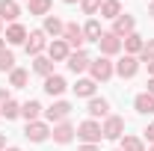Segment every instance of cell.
I'll return each instance as SVG.
<instances>
[{
  "mask_svg": "<svg viewBox=\"0 0 154 151\" xmlns=\"http://www.w3.org/2000/svg\"><path fill=\"white\" fill-rule=\"evenodd\" d=\"M77 139H80L83 145H98V142L104 139L101 122H95V119H86V122H80V125H77Z\"/></svg>",
  "mask_w": 154,
  "mask_h": 151,
  "instance_id": "cell-1",
  "label": "cell"
},
{
  "mask_svg": "<svg viewBox=\"0 0 154 151\" xmlns=\"http://www.w3.org/2000/svg\"><path fill=\"white\" fill-rule=\"evenodd\" d=\"M89 74H92L95 83H107V80L116 74V62H110V57H98V59H92V65H89Z\"/></svg>",
  "mask_w": 154,
  "mask_h": 151,
  "instance_id": "cell-2",
  "label": "cell"
},
{
  "mask_svg": "<svg viewBox=\"0 0 154 151\" xmlns=\"http://www.w3.org/2000/svg\"><path fill=\"white\" fill-rule=\"evenodd\" d=\"M62 39L71 51H83L86 39H83V27H77L74 21H65V30H62Z\"/></svg>",
  "mask_w": 154,
  "mask_h": 151,
  "instance_id": "cell-3",
  "label": "cell"
},
{
  "mask_svg": "<svg viewBox=\"0 0 154 151\" xmlns=\"http://www.w3.org/2000/svg\"><path fill=\"white\" fill-rule=\"evenodd\" d=\"M71 104L68 101H54L48 110H45V119L51 122V125H59V122H68V116H71Z\"/></svg>",
  "mask_w": 154,
  "mask_h": 151,
  "instance_id": "cell-4",
  "label": "cell"
},
{
  "mask_svg": "<svg viewBox=\"0 0 154 151\" xmlns=\"http://www.w3.org/2000/svg\"><path fill=\"white\" fill-rule=\"evenodd\" d=\"M24 48H27L30 57H42V51H48V36H45V30H33V33H27Z\"/></svg>",
  "mask_w": 154,
  "mask_h": 151,
  "instance_id": "cell-5",
  "label": "cell"
},
{
  "mask_svg": "<svg viewBox=\"0 0 154 151\" xmlns=\"http://www.w3.org/2000/svg\"><path fill=\"white\" fill-rule=\"evenodd\" d=\"M101 131H104V139H122L125 136V119L122 116H107Z\"/></svg>",
  "mask_w": 154,
  "mask_h": 151,
  "instance_id": "cell-6",
  "label": "cell"
},
{
  "mask_svg": "<svg viewBox=\"0 0 154 151\" xmlns=\"http://www.w3.org/2000/svg\"><path fill=\"white\" fill-rule=\"evenodd\" d=\"M65 65H68V71H71V74H83V71H89L92 59H89L86 51H71V57L65 59Z\"/></svg>",
  "mask_w": 154,
  "mask_h": 151,
  "instance_id": "cell-7",
  "label": "cell"
},
{
  "mask_svg": "<svg viewBox=\"0 0 154 151\" xmlns=\"http://www.w3.org/2000/svg\"><path fill=\"white\" fill-rule=\"evenodd\" d=\"M136 71H139V59L131 57V54H125V57L116 62V74L122 77V80H131V77H136Z\"/></svg>",
  "mask_w": 154,
  "mask_h": 151,
  "instance_id": "cell-8",
  "label": "cell"
},
{
  "mask_svg": "<svg viewBox=\"0 0 154 151\" xmlns=\"http://www.w3.org/2000/svg\"><path fill=\"white\" fill-rule=\"evenodd\" d=\"M51 136H54V142H57V145H68V142L77 136V128L71 125V122H59V125H54Z\"/></svg>",
  "mask_w": 154,
  "mask_h": 151,
  "instance_id": "cell-9",
  "label": "cell"
},
{
  "mask_svg": "<svg viewBox=\"0 0 154 151\" xmlns=\"http://www.w3.org/2000/svg\"><path fill=\"white\" fill-rule=\"evenodd\" d=\"M98 48H101V57H116V54H122V39L116 33H104L98 39Z\"/></svg>",
  "mask_w": 154,
  "mask_h": 151,
  "instance_id": "cell-10",
  "label": "cell"
},
{
  "mask_svg": "<svg viewBox=\"0 0 154 151\" xmlns=\"http://www.w3.org/2000/svg\"><path fill=\"white\" fill-rule=\"evenodd\" d=\"M68 57H71V48L65 45V39L48 42V59H51V62H65Z\"/></svg>",
  "mask_w": 154,
  "mask_h": 151,
  "instance_id": "cell-11",
  "label": "cell"
},
{
  "mask_svg": "<svg viewBox=\"0 0 154 151\" xmlns=\"http://www.w3.org/2000/svg\"><path fill=\"white\" fill-rule=\"evenodd\" d=\"M110 33H116L119 39H128L131 33H136V21H134V15H119V18L113 21V30Z\"/></svg>",
  "mask_w": 154,
  "mask_h": 151,
  "instance_id": "cell-12",
  "label": "cell"
},
{
  "mask_svg": "<svg viewBox=\"0 0 154 151\" xmlns=\"http://www.w3.org/2000/svg\"><path fill=\"white\" fill-rule=\"evenodd\" d=\"M24 136H27L30 142H45V139L51 136V128H48V122H30L27 131H24Z\"/></svg>",
  "mask_w": 154,
  "mask_h": 151,
  "instance_id": "cell-13",
  "label": "cell"
},
{
  "mask_svg": "<svg viewBox=\"0 0 154 151\" xmlns=\"http://www.w3.org/2000/svg\"><path fill=\"white\" fill-rule=\"evenodd\" d=\"M86 113H89V119H107L110 116V101L107 98H89Z\"/></svg>",
  "mask_w": 154,
  "mask_h": 151,
  "instance_id": "cell-14",
  "label": "cell"
},
{
  "mask_svg": "<svg viewBox=\"0 0 154 151\" xmlns=\"http://www.w3.org/2000/svg\"><path fill=\"white\" fill-rule=\"evenodd\" d=\"M45 36H54V39H62V30H65V21L57 18V15H45V24H42Z\"/></svg>",
  "mask_w": 154,
  "mask_h": 151,
  "instance_id": "cell-15",
  "label": "cell"
},
{
  "mask_svg": "<svg viewBox=\"0 0 154 151\" xmlns=\"http://www.w3.org/2000/svg\"><path fill=\"white\" fill-rule=\"evenodd\" d=\"M68 89V83H65V77H59V74H51V77H45V92L51 95V98H59V95Z\"/></svg>",
  "mask_w": 154,
  "mask_h": 151,
  "instance_id": "cell-16",
  "label": "cell"
},
{
  "mask_svg": "<svg viewBox=\"0 0 154 151\" xmlns=\"http://www.w3.org/2000/svg\"><path fill=\"white\" fill-rule=\"evenodd\" d=\"M24 42H27V27L18 24V21L9 24L6 27V45H24Z\"/></svg>",
  "mask_w": 154,
  "mask_h": 151,
  "instance_id": "cell-17",
  "label": "cell"
},
{
  "mask_svg": "<svg viewBox=\"0 0 154 151\" xmlns=\"http://www.w3.org/2000/svg\"><path fill=\"white\" fill-rule=\"evenodd\" d=\"M18 15H21V9H18V3H15V0H0V21H3V24H6V21H9V24H15Z\"/></svg>",
  "mask_w": 154,
  "mask_h": 151,
  "instance_id": "cell-18",
  "label": "cell"
},
{
  "mask_svg": "<svg viewBox=\"0 0 154 151\" xmlns=\"http://www.w3.org/2000/svg\"><path fill=\"white\" fill-rule=\"evenodd\" d=\"M134 110H136V113H142V116H151V113H154V95L139 92V95L134 98Z\"/></svg>",
  "mask_w": 154,
  "mask_h": 151,
  "instance_id": "cell-19",
  "label": "cell"
},
{
  "mask_svg": "<svg viewBox=\"0 0 154 151\" xmlns=\"http://www.w3.org/2000/svg\"><path fill=\"white\" fill-rule=\"evenodd\" d=\"M95 80H92V77H80V80H77L74 83V95L77 98H95Z\"/></svg>",
  "mask_w": 154,
  "mask_h": 151,
  "instance_id": "cell-20",
  "label": "cell"
},
{
  "mask_svg": "<svg viewBox=\"0 0 154 151\" xmlns=\"http://www.w3.org/2000/svg\"><path fill=\"white\" fill-rule=\"evenodd\" d=\"M142 36L139 33H131L128 39H122V48H125V54H131V57H139V51H142Z\"/></svg>",
  "mask_w": 154,
  "mask_h": 151,
  "instance_id": "cell-21",
  "label": "cell"
},
{
  "mask_svg": "<svg viewBox=\"0 0 154 151\" xmlns=\"http://www.w3.org/2000/svg\"><path fill=\"white\" fill-rule=\"evenodd\" d=\"M42 110H45V107H42L38 101H27V104H21V116L27 119V125H30V122H38Z\"/></svg>",
  "mask_w": 154,
  "mask_h": 151,
  "instance_id": "cell-22",
  "label": "cell"
},
{
  "mask_svg": "<svg viewBox=\"0 0 154 151\" xmlns=\"http://www.w3.org/2000/svg\"><path fill=\"white\" fill-rule=\"evenodd\" d=\"M119 15H122V3H119V0H104V3H101V18L116 21Z\"/></svg>",
  "mask_w": 154,
  "mask_h": 151,
  "instance_id": "cell-23",
  "label": "cell"
},
{
  "mask_svg": "<svg viewBox=\"0 0 154 151\" xmlns=\"http://www.w3.org/2000/svg\"><path fill=\"white\" fill-rule=\"evenodd\" d=\"M101 36H104V30H101V24H98L95 18L83 24V39H86V42H98Z\"/></svg>",
  "mask_w": 154,
  "mask_h": 151,
  "instance_id": "cell-24",
  "label": "cell"
},
{
  "mask_svg": "<svg viewBox=\"0 0 154 151\" xmlns=\"http://www.w3.org/2000/svg\"><path fill=\"white\" fill-rule=\"evenodd\" d=\"M33 71L42 74V77H51L54 74V62H51L48 57H33Z\"/></svg>",
  "mask_w": 154,
  "mask_h": 151,
  "instance_id": "cell-25",
  "label": "cell"
},
{
  "mask_svg": "<svg viewBox=\"0 0 154 151\" xmlns=\"http://www.w3.org/2000/svg\"><path fill=\"white\" fill-rule=\"evenodd\" d=\"M27 80H30V71H27V68H12V71H9V83H12V89H24Z\"/></svg>",
  "mask_w": 154,
  "mask_h": 151,
  "instance_id": "cell-26",
  "label": "cell"
},
{
  "mask_svg": "<svg viewBox=\"0 0 154 151\" xmlns=\"http://www.w3.org/2000/svg\"><path fill=\"white\" fill-rule=\"evenodd\" d=\"M119 142H122V151H145V142L139 136H131V133H125Z\"/></svg>",
  "mask_w": 154,
  "mask_h": 151,
  "instance_id": "cell-27",
  "label": "cell"
},
{
  "mask_svg": "<svg viewBox=\"0 0 154 151\" xmlns=\"http://www.w3.org/2000/svg\"><path fill=\"white\" fill-rule=\"evenodd\" d=\"M27 6H30V15H48L51 6H54V0H30Z\"/></svg>",
  "mask_w": 154,
  "mask_h": 151,
  "instance_id": "cell-28",
  "label": "cell"
},
{
  "mask_svg": "<svg viewBox=\"0 0 154 151\" xmlns=\"http://www.w3.org/2000/svg\"><path fill=\"white\" fill-rule=\"evenodd\" d=\"M0 116H3L6 122H12V119H18V116H21V104H18V101H12V98H9V101H6V107H3V113H0Z\"/></svg>",
  "mask_w": 154,
  "mask_h": 151,
  "instance_id": "cell-29",
  "label": "cell"
},
{
  "mask_svg": "<svg viewBox=\"0 0 154 151\" xmlns=\"http://www.w3.org/2000/svg\"><path fill=\"white\" fill-rule=\"evenodd\" d=\"M139 62H154V39H148L145 45H142V51H139Z\"/></svg>",
  "mask_w": 154,
  "mask_h": 151,
  "instance_id": "cell-30",
  "label": "cell"
},
{
  "mask_svg": "<svg viewBox=\"0 0 154 151\" xmlns=\"http://www.w3.org/2000/svg\"><path fill=\"white\" fill-rule=\"evenodd\" d=\"M15 68V54L12 51H0V71H12Z\"/></svg>",
  "mask_w": 154,
  "mask_h": 151,
  "instance_id": "cell-31",
  "label": "cell"
},
{
  "mask_svg": "<svg viewBox=\"0 0 154 151\" xmlns=\"http://www.w3.org/2000/svg\"><path fill=\"white\" fill-rule=\"evenodd\" d=\"M101 3L104 0H80V9H83V15H95L101 12Z\"/></svg>",
  "mask_w": 154,
  "mask_h": 151,
  "instance_id": "cell-32",
  "label": "cell"
},
{
  "mask_svg": "<svg viewBox=\"0 0 154 151\" xmlns=\"http://www.w3.org/2000/svg\"><path fill=\"white\" fill-rule=\"evenodd\" d=\"M142 133H145V139H148V142H151V145H154V125H148V128H145V131H142Z\"/></svg>",
  "mask_w": 154,
  "mask_h": 151,
  "instance_id": "cell-33",
  "label": "cell"
},
{
  "mask_svg": "<svg viewBox=\"0 0 154 151\" xmlns=\"http://www.w3.org/2000/svg\"><path fill=\"white\" fill-rule=\"evenodd\" d=\"M6 101H9V92H6V89H0V113H3V107H6Z\"/></svg>",
  "mask_w": 154,
  "mask_h": 151,
  "instance_id": "cell-34",
  "label": "cell"
},
{
  "mask_svg": "<svg viewBox=\"0 0 154 151\" xmlns=\"http://www.w3.org/2000/svg\"><path fill=\"white\" fill-rule=\"evenodd\" d=\"M145 86H148L145 92H148V95H154V77H148V83H145Z\"/></svg>",
  "mask_w": 154,
  "mask_h": 151,
  "instance_id": "cell-35",
  "label": "cell"
},
{
  "mask_svg": "<svg viewBox=\"0 0 154 151\" xmlns=\"http://www.w3.org/2000/svg\"><path fill=\"white\" fill-rule=\"evenodd\" d=\"M80 151H101L98 145H80Z\"/></svg>",
  "mask_w": 154,
  "mask_h": 151,
  "instance_id": "cell-36",
  "label": "cell"
},
{
  "mask_svg": "<svg viewBox=\"0 0 154 151\" xmlns=\"http://www.w3.org/2000/svg\"><path fill=\"white\" fill-rule=\"evenodd\" d=\"M0 151H6V133H0Z\"/></svg>",
  "mask_w": 154,
  "mask_h": 151,
  "instance_id": "cell-37",
  "label": "cell"
},
{
  "mask_svg": "<svg viewBox=\"0 0 154 151\" xmlns=\"http://www.w3.org/2000/svg\"><path fill=\"white\" fill-rule=\"evenodd\" d=\"M148 77H154V62H148Z\"/></svg>",
  "mask_w": 154,
  "mask_h": 151,
  "instance_id": "cell-38",
  "label": "cell"
},
{
  "mask_svg": "<svg viewBox=\"0 0 154 151\" xmlns=\"http://www.w3.org/2000/svg\"><path fill=\"white\" fill-rule=\"evenodd\" d=\"M0 51H6V39L0 36Z\"/></svg>",
  "mask_w": 154,
  "mask_h": 151,
  "instance_id": "cell-39",
  "label": "cell"
},
{
  "mask_svg": "<svg viewBox=\"0 0 154 151\" xmlns=\"http://www.w3.org/2000/svg\"><path fill=\"white\" fill-rule=\"evenodd\" d=\"M148 15H151V18H154V3H151V6H148Z\"/></svg>",
  "mask_w": 154,
  "mask_h": 151,
  "instance_id": "cell-40",
  "label": "cell"
},
{
  "mask_svg": "<svg viewBox=\"0 0 154 151\" xmlns=\"http://www.w3.org/2000/svg\"><path fill=\"white\" fill-rule=\"evenodd\" d=\"M6 151H21V148H15V145H12V148H6Z\"/></svg>",
  "mask_w": 154,
  "mask_h": 151,
  "instance_id": "cell-41",
  "label": "cell"
},
{
  "mask_svg": "<svg viewBox=\"0 0 154 151\" xmlns=\"http://www.w3.org/2000/svg\"><path fill=\"white\" fill-rule=\"evenodd\" d=\"M62 3H77V0H62Z\"/></svg>",
  "mask_w": 154,
  "mask_h": 151,
  "instance_id": "cell-42",
  "label": "cell"
},
{
  "mask_svg": "<svg viewBox=\"0 0 154 151\" xmlns=\"http://www.w3.org/2000/svg\"><path fill=\"white\" fill-rule=\"evenodd\" d=\"M0 30H3V21H0Z\"/></svg>",
  "mask_w": 154,
  "mask_h": 151,
  "instance_id": "cell-43",
  "label": "cell"
},
{
  "mask_svg": "<svg viewBox=\"0 0 154 151\" xmlns=\"http://www.w3.org/2000/svg\"><path fill=\"white\" fill-rule=\"evenodd\" d=\"M24 3H30V0H24Z\"/></svg>",
  "mask_w": 154,
  "mask_h": 151,
  "instance_id": "cell-44",
  "label": "cell"
},
{
  "mask_svg": "<svg viewBox=\"0 0 154 151\" xmlns=\"http://www.w3.org/2000/svg\"><path fill=\"white\" fill-rule=\"evenodd\" d=\"M116 151H122V148H116Z\"/></svg>",
  "mask_w": 154,
  "mask_h": 151,
  "instance_id": "cell-45",
  "label": "cell"
},
{
  "mask_svg": "<svg viewBox=\"0 0 154 151\" xmlns=\"http://www.w3.org/2000/svg\"><path fill=\"white\" fill-rule=\"evenodd\" d=\"M151 151H154V145H151Z\"/></svg>",
  "mask_w": 154,
  "mask_h": 151,
  "instance_id": "cell-46",
  "label": "cell"
},
{
  "mask_svg": "<svg viewBox=\"0 0 154 151\" xmlns=\"http://www.w3.org/2000/svg\"><path fill=\"white\" fill-rule=\"evenodd\" d=\"M151 3H154V0H151Z\"/></svg>",
  "mask_w": 154,
  "mask_h": 151,
  "instance_id": "cell-47",
  "label": "cell"
}]
</instances>
